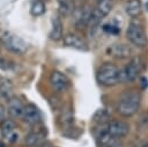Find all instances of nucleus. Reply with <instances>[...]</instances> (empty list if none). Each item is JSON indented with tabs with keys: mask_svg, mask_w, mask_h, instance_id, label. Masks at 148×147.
<instances>
[{
	"mask_svg": "<svg viewBox=\"0 0 148 147\" xmlns=\"http://www.w3.org/2000/svg\"><path fill=\"white\" fill-rule=\"evenodd\" d=\"M141 104V95L138 90H127L118 100L117 112L123 117L135 115Z\"/></svg>",
	"mask_w": 148,
	"mask_h": 147,
	"instance_id": "obj_1",
	"label": "nucleus"
},
{
	"mask_svg": "<svg viewBox=\"0 0 148 147\" xmlns=\"http://www.w3.org/2000/svg\"><path fill=\"white\" fill-rule=\"evenodd\" d=\"M96 79L97 82L104 87H113L123 81L121 71L112 63L102 64L97 69Z\"/></svg>",
	"mask_w": 148,
	"mask_h": 147,
	"instance_id": "obj_2",
	"label": "nucleus"
},
{
	"mask_svg": "<svg viewBox=\"0 0 148 147\" xmlns=\"http://www.w3.org/2000/svg\"><path fill=\"white\" fill-rule=\"evenodd\" d=\"M126 38L131 44H133L136 47L143 49L148 44L147 34L145 31L143 25L138 21H131L127 30H126Z\"/></svg>",
	"mask_w": 148,
	"mask_h": 147,
	"instance_id": "obj_3",
	"label": "nucleus"
},
{
	"mask_svg": "<svg viewBox=\"0 0 148 147\" xmlns=\"http://www.w3.org/2000/svg\"><path fill=\"white\" fill-rule=\"evenodd\" d=\"M0 42L6 50L15 54H23L28 49L27 43L12 31H3L0 35Z\"/></svg>",
	"mask_w": 148,
	"mask_h": 147,
	"instance_id": "obj_4",
	"label": "nucleus"
},
{
	"mask_svg": "<svg viewBox=\"0 0 148 147\" xmlns=\"http://www.w3.org/2000/svg\"><path fill=\"white\" fill-rule=\"evenodd\" d=\"M142 71V60L140 57H133L128 64L124 67V69L121 71V76H123V81H127V82H133L135 81L140 73Z\"/></svg>",
	"mask_w": 148,
	"mask_h": 147,
	"instance_id": "obj_5",
	"label": "nucleus"
},
{
	"mask_svg": "<svg viewBox=\"0 0 148 147\" xmlns=\"http://www.w3.org/2000/svg\"><path fill=\"white\" fill-rule=\"evenodd\" d=\"M50 84L56 93L61 94L68 89L69 80L64 73L59 71H52V73L50 74Z\"/></svg>",
	"mask_w": 148,
	"mask_h": 147,
	"instance_id": "obj_6",
	"label": "nucleus"
},
{
	"mask_svg": "<svg viewBox=\"0 0 148 147\" xmlns=\"http://www.w3.org/2000/svg\"><path fill=\"white\" fill-rule=\"evenodd\" d=\"M109 133L114 138V139H119V138H124L130 132V125L124 122V120H118V119H113L110 120L106 125Z\"/></svg>",
	"mask_w": 148,
	"mask_h": 147,
	"instance_id": "obj_7",
	"label": "nucleus"
},
{
	"mask_svg": "<svg viewBox=\"0 0 148 147\" xmlns=\"http://www.w3.org/2000/svg\"><path fill=\"white\" fill-rule=\"evenodd\" d=\"M22 119L24 123L29 124V125H37L40 120H42V115L40 111L38 110V108L35 104H27L24 105V111L22 115Z\"/></svg>",
	"mask_w": 148,
	"mask_h": 147,
	"instance_id": "obj_8",
	"label": "nucleus"
},
{
	"mask_svg": "<svg viewBox=\"0 0 148 147\" xmlns=\"http://www.w3.org/2000/svg\"><path fill=\"white\" fill-rule=\"evenodd\" d=\"M62 42H64V45L73 47V49H76V50H82V51L87 50V43L80 36H77L75 34L65 35L62 37Z\"/></svg>",
	"mask_w": 148,
	"mask_h": 147,
	"instance_id": "obj_9",
	"label": "nucleus"
},
{
	"mask_svg": "<svg viewBox=\"0 0 148 147\" xmlns=\"http://www.w3.org/2000/svg\"><path fill=\"white\" fill-rule=\"evenodd\" d=\"M92 14V9L89 6H84L82 7V9L80 10V13L77 14L76 19H75V27L77 29H84L88 27L90 17Z\"/></svg>",
	"mask_w": 148,
	"mask_h": 147,
	"instance_id": "obj_10",
	"label": "nucleus"
},
{
	"mask_svg": "<svg viewBox=\"0 0 148 147\" xmlns=\"http://www.w3.org/2000/svg\"><path fill=\"white\" fill-rule=\"evenodd\" d=\"M7 110L10 113V116H13L15 118L22 117L23 111H24V105L22 104L20 98L13 96L9 100H7Z\"/></svg>",
	"mask_w": 148,
	"mask_h": 147,
	"instance_id": "obj_11",
	"label": "nucleus"
},
{
	"mask_svg": "<svg viewBox=\"0 0 148 147\" xmlns=\"http://www.w3.org/2000/svg\"><path fill=\"white\" fill-rule=\"evenodd\" d=\"M44 133H40L38 131H31L24 138V142L28 147H40L44 144Z\"/></svg>",
	"mask_w": 148,
	"mask_h": 147,
	"instance_id": "obj_12",
	"label": "nucleus"
},
{
	"mask_svg": "<svg viewBox=\"0 0 148 147\" xmlns=\"http://www.w3.org/2000/svg\"><path fill=\"white\" fill-rule=\"evenodd\" d=\"M109 52L111 56H113L117 59H125L130 57L132 51L125 44H113L111 47H109Z\"/></svg>",
	"mask_w": 148,
	"mask_h": 147,
	"instance_id": "obj_13",
	"label": "nucleus"
},
{
	"mask_svg": "<svg viewBox=\"0 0 148 147\" xmlns=\"http://www.w3.org/2000/svg\"><path fill=\"white\" fill-rule=\"evenodd\" d=\"M125 12L132 19L138 17L142 12L141 0H127L125 3Z\"/></svg>",
	"mask_w": 148,
	"mask_h": 147,
	"instance_id": "obj_14",
	"label": "nucleus"
},
{
	"mask_svg": "<svg viewBox=\"0 0 148 147\" xmlns=\"http://www.w3.org/2000/svg\"><path fill=\"white\" fill-rule=\"evenodd\" d=\"M49 36L52 41H59L62 38V22L58 15L54 16L52 20V29Z\"/></svg>",
	"mask_w": 148,
	"mask_h": 147,
	"instance_id": "obj_15",
	"label": "nucleus"
},
{
	"mask_svg": "<svg viewBox=\"0 0 148 147\" xmlns=\"http://www.w3.org/2000/svg\"><path fill=\"white\" fill-rule=\"evenodd\" d=\"M0 96L5 100L13 97V84L9 79L0 76Z\"/></svg>",
	"mask_w": 148,
	"mask_h": 147,
	"instance_id": "obj_16",
	"label": "nucleus"
},
{
	"mask_svg": "<svg viewBox=\"0 0 148 147\" xmlns=\"http://www.w3.org/2000/svg\"><path fill=\"white\" fill-rule=\"evenodd\" d=\"M0 132H1L2 137L8 139L15 132V124H14V122L10 120V119H2L1 123H0Z\"/></svg>",
	"mask_w": 148,
	"mask_h": 147,
	"instance_id": "obj_17",
	"label": "nucleus"
},
{
	"mask_svg": "<svg viewBox=\"0 0 148 147\" xmlns=\"http://www.w3.org/2000/svg\"><path fill=\"white\" fill-rule=\"evenodd\" d=\"M104 17H105V16H104V15H103L98 9L94 8V9H92L91 17H90V21H89V24H88V28H89V29H91V30H95V29L99 25L101 21H102Z\"/></svg>",
	"mask_w": 148,
	"mask_h": 147,
	"instance_id": "obj_18",
	"label": "nucleus"
},
{
	"mask_svg": "<svg viewBox=\"0 0 148 147\" xmlns=\"http://www.w3.org/2000/svg\"><path fill=\"white\" fill-rule=\"evenodd\" d=\"M46 8H45V3L42 1V0H35L32 3H31V7H30V14L32 16H40L45 13Z\"/></svg>",
	"mask_w": 148,
	"mask_h": 147,
	"instance_id": "obj_19",
	"label": "nucleus"
},
{
	"mask_svg": "<svg viewBox=\"0 0 148 147\" xmlns=\"http://www.w3.org/2000/svg\"><path fill=\"white\" fill-rule=\"evenodd\" d=\"M59 10L62 15H69L74 10V1L73 0H58Z\"/></svg>",
	"mask_w": 148,
	"mask_h": 147,
	"instance_id": "obj_20",
	"label": "nucleus"
},
{
	"mask_svg": "<svg viewBox=\"0 0 148 147\" xmlns=\"http://www.w3.org/2000/svg\"><path fill=\"white\" fill-rule=\"evenodd\" d=\"M60 122H61L62 126H68L72 124L73 115H72L71 109H64V111L61 112V116H60Z\"/></svg>",
	"mask_w": 148,
	"mask_h": 147,
	"instance_id": "obj_21",
	"label": "nucleus"
},
{
	"mask_svg": "<svg viewBox=\"0 0 148 147\" xmlns=\"http://www.w3.org/2000/svg\"><path fill=\"white\" fill-rule=\"evenodd\" d=\"M103 29H104V31L110 32V34H118L119 30H120L119 27H117V25H112V24H110V25H104Z\"/></svg>",
	"mask_w": 148,
	"mask_h": 147,
	"instance_id": "obj_22",
	"label": "nucleus"
},
{
	"mask_svg": "<svg viewBox=\"0 0 148 147\" xmlns=\"http://www.w3.org/2000/svg\"><path fill=\"white\" fill-rule=\"evenodd\" d=\"M9 67H10V64L6 59L0 57V69H9Z\"/></svg>",
	"mask_w": 148,
	"mask_h": 147,
	"instance_id": "obj_23",
	"label": "nucleus"
},
{
	"mask_svg": "<svg viewBox=\"0 0 148 147\" xmlns=\"http://www.w3.org/2000/svg\"><path fill=\"white\" fill-rule=\"evenodd\" d=\"M140 81H141V88H142V89H146V88L148 87V80H147L146 78H141Z\"/></svg>",
	"mask_w": 148,
	"mask_h": 147,
	"instance_id": "obj_24",
	"label": "nucleus"
},
{
	"mask_svg": "<svg viewBox=\"0 0 148 147\" xmlns=\"http://www.w3.org/2000/svg\"><path fill=\"white\" fill-rule=\"evenodd\" d=\"M17 139H18V134H17V133H15V132H14V133L8 138V140H9L10 142H15Z\"/></svg>",
	"mask_w": 148,
	"mask_h": 147,
	"instance_id": "obj_25",
	"label": "nucleus"
},
{
	"mask_svg": "<svg viewBox=\"0 0 148 147\" xmlns=\"http://www.w3.org/2000/svg\"><path fill=\"white\" fill-rule=\"evenodd\" d=\"M3 117H5V108L0 104V122L3 119Z\"/></svg>",
	"mask_w": 148,
	"mask_h": 147,
	"instance_id": "obj_26",
	"label": "nucleus"
},
{
	"mask_svg": "<svg viewBox=\"0 0 148 147\" xmlns=\"http://www.w3.org/2000/svg\"><path fill=\"white\" fill-rule=\"evenodd\" d=\"M106 147H123L120 144H117V142H114V144H111V145H109V146H106Z\"/></svg>",
	"mask_w": 148,
	"mask_h": 147,
	"instance_id": "obj_27",
	"label": "nucleus"
},
{
	"mask_svg": "<svg viewBox=\"0 0 148 147\" xmlns=\"http://www.w3.org/2000/svg\"><path fill=\"white\" fill-rule=\"evenodd\" d=\"M104 1H112V0H96V3H98V2H104Z\"/></svg>",
	"mask_w": 148,
	"mask_h": 147,
	"instance_id": "obj_28",
	"label": "nucleus"
},
{
	"mask_svg": "<svg viewBox=\"0 0 148 147\" xmlns=\"http://www.w3.org/2000/svg\"><path fill=\"white\" fill-rule=\"evenodd\" d=\"M141 147H148V142H143V144L141 145Z\"/></svg>",
	"mask_w": 148,
	"mask_h": 147,
	"instance_id": "obj_29",
	"label": "nucleus"
},
{
	"mask_svg": "<svg viewBox=\"0 0 148 147\" xmlns=\"http://www.w3.org/2000/svg\"><path fill=\"white\" fill-rule=\"evenodd\" d=\"M73 1H79V0H73Z\"/></svg>",
	"mask_w": 148,
	"mask_h": 147,
	"instance_id": "obj_30",
	"label": "nucleus"
},
{
	"mask_svg": "<svg viewBox=\"0 0 148 147\" xmlns=\"http://www.w3.org/2000/svg\"><path fill=\"white\" fill-rule=\"evenodd\" d=\"M0 44H1V42H0Z\"/></svg>",
	"mask_w": 148,
	"mask_h": 147,
	"instance_id": "obj_31",
	"label": "nucleus"
}]
</instances>
